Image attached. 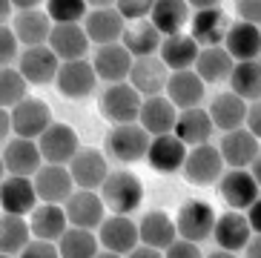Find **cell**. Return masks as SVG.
<instances>
[{
  "label": "cell",
  "instance_id": "obj_1",
  "mask_svg": "<svg viewBox=\"0 0 261 258\" xmlns=\"http://www.w3.org/2000/svg\"><path fill=\"white\" fill-rule=\"evenodd\" d=\"M192 12L190 17V35L195 40L198 49H210V46H221L224 43V35L230 29V20L224 15L221 3L215 0H195V3H187Z\"/></svg>",
  "mask_w": 261,
  "mask_h": 258
},
{
  "label": "cell",
  "instance_id": "obj_2",
  "mask_svg": "<svg viewBox=\"0 0 261 258\" xmlns=\"http://www.w3.org/2000/svg\"><path fill=\"white\" fill-rule=\"evenodd\" d=\"M100 201L107 210H112V215H129L144 201V184L138 181V175L126 169L109 172L107 181L100 184Z\"/></svg>",
  "mask_w": 261,
  "mask_h": 258
},
{
  "label": "cell",
  "instance_id": "obj_3",
  "mask_svg": "<svg viewBox=\"0 0 261 258\" xmlns=\"http://www.w3.org/2000/svg\"><path fill=\"white\" fill-rule=\"evenodd\" d=\"M9 123H12V135L23 138V141H38L52 123V112H49L46 100L26 95L17 107L9 109Z\"/></svg>",
  "mask_w": 261,
  "mask_h": 258
},
{
  "label": "cell",
  "instance_id": "obj_4",
  "mask_svg": "<svg viewBox=\"0 0 261 258\" xmlns=\"http://www.w3.org/2000/svg\"><path fill=\"white\" fill-rule=\"evenodd\" d=\"M81 29H84L89 43H98V46L121 43L123 20L115 12V3H86V17Z\"/></svg>",
  "mask_w": 261,
  "mask_h": 258
},
{
  "label": "cell",
  "instance_id": "obj_5",
  "mask_svg": "<svg viewBox=\"0 0 261 258\" xmlns=\"http://www.w3.org/2000/svg\"><path fill=\"white\" fill-rule=\"evenodd\" d=\"M175 233L181 241H190V244H201L213 236V224H215V210L207 204V201H184L181 210H178L175 218Z\"/></svg>",
  "mask_w": 261,
  "mask_h": 258
},
{
  "label": "cell",
  "instance_id": "obj_6",
  "mask_svg": "<svg viewBox=\"0 0 261 258\" xmlns=\"http://www.w3.org/2000/svg\"><path fill=\"white\" fill-rule=\"evenodd\" d=\"M141 95L132 89L126 81L123 84H112L100 92V112L107 121H112V126H123V123H138L141 112Z\"/></svg>",
  "mask_w": 261,
  "mask_h": 258
},
{
  "label": "cell",
  "instance_id": "obj_7",
  "mask_svg": "<svg viewBox=\"0 0 261 258\" xmlns=\"http://www.w3.org/2000/svg\"><path fill=\"white\" fill-rule=\"evenodd\" d=\"M35 144H38V152H40V158H43V164H55V167H66L75 158V152L81 149L77 146V132L69 123H58V121L49 123V129Z\"/></svg>",
  "mask_w": 261,
  "mask_h": 258
},
{
  "label": "cell",
  "instance_id": "obj_8",
  "mask_svg": "<svg viewBox=\"0 0 261 258\" xmlns=\"http://www.w3.org/2000/svg\"><path fill=\"white\" fill-rule=\"evenodd\" d=\"M69 169V178L77 190H86V192H95L100 190V184L107 181L109 167H107V155L100 149H92V146H81L75 152V158L66 164Z\"/></svg>",
  "mask_w": 261,
  "mask_h": 258
},
{
  "label": "cell",
  "instance_id": "obj_9",
  "mask_svg": "<svg viewBox=\"0 0 261 258\" xmlns=\"http://www.w3.org/2000/svg\"><path fill=\"white\" fill-rule=\"evenodd\" d=\"M98 247L115 255H129L138 247V224L129 215H107L98 227Z\"/></svg>",
  "mask_w": 261,
  "mask_h": 258
},
{
  "label": "cell",
  "instance_id": "obj_10",
  "mask_svg": "<svg viewBox=\"0 0 261 258\" xmlns=\"http://www.w3.org/2000/svg\"><path fill=\"white\" fill-rule=\"evenodd\" d=\"M149 146V135L138 123H123V126H112L107 135V152L109 158L121 161V164H135L146 155Z\"/></svg>",
  "mask_w": 261,
  "mask_h": 258
},
{
  "label": "cell",
  "instance_id": "obj_11",
  "mask_svg": "<svg viewBox=\"0 0 261 258\" xmlns=\"http://www.w3.org/2000/svg\"><path fill=\"white\" fill-rule=\"evenodd\" d=\"M63 215H66V224L69 227L89 229L92 233V229L100 227V221L107 218V207H103L98 192L77 190L63 201Z\"/></svg>",
  "mask_w": 261,
  "mask_h": 258
},
{
  "label": "cell",
  "instance_id": "obj_12",
  "mask_svg": "<svg viewBox=\"0 0 261 258\" xmlns=\"http://www.w3.org/2000/svg\"><path fill=\"white\" fill-rule=\"evenodd\" d=\"M55 86L63 98L69 100H84L89 98L98 86V78L92 72V63L86 61H69L58 66V75H55Z\"/></svg>",
  "mask_w": 261,
  "mask_h": 258
},
{
  "label": "cell",
  "instance_id": "obj_13",
  "mask_svg": "<svg viewBox=\"0 0 261 258\" xmlns=\"http://www.w3.org/2000/svg\"><path fill=\"white\" fill-rule=\"evenodd\" d=\"M181 169H184L190 184H198V187L215 184L224 172V161H221V155H218V146L201 144V146L187 149V158H184V167Z\"/></svg>",
  "mask_w": 261,
  "mask_h": 258
},
{
  "label": "cell",
  "instance_id": "obj_14",
  "mask_svg": "<svg viewBox=\"0 0 261 258\" xmlns=\"http://www.w3.org/2000/svg\"><path fill=\"white\" fill-rule=\"evenodd\" d=\"M58 66L61 61L52 55L49 46H32V49H23L20 58H17V72L20 78L26 81V86H43V84H52L55 75H58Z\"/></svg>",
  "mask_w": 261,
  "mask_h": 258
},
{
  "label": "cell",
  "instance_id": "obj_15",
  "mask_svg": "<svg viewBox=\"0 0 261 258\" xmlns=\"http://www.w3.org/2000/svg\"><path fill=\"white\" fill-rule=\"evenodd\" d=\"M167 78H169V69L158 61V55H152V58H138V61H132L126 84L138 92L141 98H155V95H164Z\"/></svg>",
  "mask_w": 261,
  "mask_h": 258
},
{
  "label": "cell",
  "instance_id": "obj_16",
  "mask_svg": "<svg viewBox=\"0 0 261 258\" xmlns=\"http://www.w3.org/2000/svg\"><path fill=\"white\" fill-rule=\"evenodd\" d=\"M32 187H35L38 201H43V204H58V207L75 192V184H72V178H69V169L55 167V164H43V167L35 172V178H32Z\"/></svg>",
  "mask_w": 261,
  "mask_h": 258
},
{
  "label": "cell",
  "instance_id": "obj_17",
  "mask_svg": "<svg viewBox=\"0 0 261 258\" xmlns=\"http://www.w3.org/2000/svg\"><path fill=\"white\" fill-rule=\"evenodd\" d=\"M0 158H3L6 172L15 175V178H35V172L43 167L38 144L35 141H23V138H9L3 152H0Z\"/></svg>",
  "mask_w": 261,
  "mask_h": 258
},
{
  "label": "cell",
  "instance_id": "obj_18",
  "mask_svg": "<svg viewBox=\"0 0 261 258\" xmlns=\"http://www.w3.org/2000/svg\"><path fill=\"white\" fill-rule=\"evenodd\" d=\"M221 187V198L230 204L232 213H244L250 204L258 201V181H253V175L247 169H227L218 178Z\"/></svg>",
  "mask_w": 261,
  "mask_h": 258
},
{
  "label": "cell",
  "instance_id": "obj_19",
  "mask_svg": "<svg viewBox=\"0 0 261 258\" xmlns=\"http://www.w3.org/2000/svg\"><path fill=\"white\" fill-rule=\"evenodd\" d=\"M218 155H221V161L230 169H247L261 155L258 138H253L247 129H232V132H224L221 144H218Z\"/></svg>",
  "mask_w": 261,
  "mask_h": 258
},
{
  "label": "cell",
  "instance_id": "obj_20",
  "mask_svg": "<svg viewBox=\"0 0 261 258\" xmlns=\"http://www.w3.org/2000/svg\"><path fill=\"white\" fill-rule=\"evenodd\" d=\"M89 63H92L95 78H98V81H107V84L112 86V84H123V81H126L132 58L121 43H107V46H98V49H95Z\"/></svg>",
  "mask_w": 261,
  "mask_h": 258
},
{
  "label": "cell",
  "instance_id": "obj_21",
  "mask_svg": "<svg viewBox=\"0 0 261 258\" xmlns=\"http://www.w3.org/2000/svg\"><path fill=\"white\" fill-rule=\"evenodd\" d=\"M253 236H255V233L250 229L244 213H232V210H230V213H224V215H215L213 236H210V238H215L218 250L238 255V250H244L247 241H250Z\"/></svg>",
  "mask_w": 261,
  "mask_h": 258
},
{
  "label": "cell",
  "instance_id": "obj_22",
  "mask_svg": "<svg viewBox=\"0 0 261 258\" xmlns=\"http://www.w3.org/2000/svg\"><path fill=\"white\" fill-rule=\"evenodd\" d=\"M164 98L178 109H198V104L204 100V84L198 81V75L192 69H184V72H169L167 86H164Z\"/></svg>",
  "mask_w": 261,
  "mask_h": 258
},
{
  "label": "cell",
  "instance_id": "obj_23",
  "mask_svg": "<svg viewBox=\"0 0 261 258\" xmlns=\"http://www.w3.org/2000/svg\"><path fill=\"white\" fill-rule=\"evenodd\" d=\"M221 49L232 58V63L255 61L261 55V29L258 26H250V23H241V20L230 23Z\"/></svg>",
  "mask_w": 261,
  "mask_h": 258
},
{
  "label": "cell",
  "instance_id": "obj_24",
  "mask_svg": "<svg viewBox=\"0 0 261 258\" xmlns=\"http://www.w3.org/2000/svg\"><path fill=\"white\" fill-rule=\"evenodd\" d=\"M178 109L169 104L164 95H155V98H144L141 100V112H138V126L144 129L149 138L158 135H172V126H175Z\"/></svg>",
  "mask_w": 261,
  "mask_h": 258
},
{
  "label": "cell",
  "instance_id": "obj_25",
  "mask_svg": "<svg viewBox=\"0 0 261 258\" xmlns=\"http://www.w3.org/2000/svg\"><path fill=\"white\" fill-rule=\"evenodd\" d=\"M35 207H38V195H35L32 178H15V175H9V178L0 181V210H3V215L23 218Z\"/></svg>",
  "mask_w": 261,
  "mask_h": 258
},
{
  "label": "cell",
  "instance_id": "obj_26",
  "mask_svg": "<svg viewBox=\"0 0 261 258\" xmlns=\"http://www.w3.org/2000/svg\"><path fill=\"white\" fill-rule=\"evenodd\" d=\"M144 158L155 172L172 175V172H178V169L184 167L187 146L181 144L175 135H158V138H149V146H146Z\"/></svg>",
  "mask_w": 261,
  "mask_h": 258
},
{
  "label": "cell",
  "instance_id": "obj_27",
  "mask_svg": "<svg viewBox=\"0 0 261 258\" xmlns=\"http://www.w3.org/2000/svg\"><path fill=\"white\" fill-rule=\"evenodd\" d=\"M213 121H210L207 109H184V112H178L175 118V126H172V135L187 146H201V144H210V138H213Z\"/></svg>",
  "mask_w": 261,
  "mask_h": 258
},
{
  "label": "cell",
  "instance_id": "obj_28",
  "mask_svg": "<svg viewBox=\"0 0 261 258\" xmlns=\"http://www.w3.org/2000/svg\"><path fill=\"white\" fill-rule=\"evenodd\" d=\"M12 32L20 46L32 49V46H46L49 32H52V20L46 17L43 6L32 9V12H15L12 15Z\"/></svg>",
  "mask_w": 261,
  "mask_h": 258
},
{
  "label": "cell",
  "instance_id": "obj_29",
  "mask_svg": "<svg viewBox=\"0 0 261 258\" xmlns=\"http://www.w3.org/2000/svg\"><path fill=\"white\" fill-rule=\"evenodd\" d=\"M46 46L52 49V55L61 63L84 61L86 52H89V40H86L81 26H52Z\"/></svg>",
  "mask_w": 261,
  "mask_h": 258
},
{
  "label": "cell",
  "instance_id": "obj_30",
  "mask_svg": "<svg viewBox=\"0 0 261 258\" xmlns=\"http://www.w3.org/2000/svg\"><path fill=\"white\" fill-rule=\"evenodd\" d=\"M175 238H178L175 221L169 218L167 213H161V210L144 213V218H141V224H138V244L161 252V250H167Z\"/></svg>",
  "mask_w": 261,
  "mask_h": 258
},
{
  "label": "cell",
  "instance_id": "obj_31",
  "mask_svg": "<svg viewBox=\"0 0 261 258\" xmlns=\"http://www.w3.org/2000/svg\"><path fill=\"white\" fill-rule=\"evenodd\" d=\"M195 58H198V46H195V40H192L187 32H178V35L161 38V46H158V61H161L169 72H184V69H192Z\"/></svg>",
  "mask_w": 261,
  "mask_h": 258
},
{
  "label": "cell",
  "instance_id": "obj_32",
  "mask_svg": "<svg viewBox=\"0 0 261 258\" xmlns=\"http://www.w3.org/2000/svg\"><path fill=\"white\" fill-rule=\"evenodd\" d=\"M29 215H32L29 218V233L38 238V241L55 244L66 229H69L66 215H63V207H58V204H38Z\"/></svg>",
  "mask_w": 261,
  "mask_h": 258
},
{
  "label": "cell",
  "instance_id": "obj_33",
  "mask_svg": "<svg viewBox=\"0 0 261 258\" xmlns=\"http://www.w3.org/2000/svg\"><path fill=\"white\" fill-rule=\"evenodd\" d=\"M146 20L152 23L161 38H169V35L184 32V26L190 23V6L184 0H161V3H152Z\"/></svg>",
  "mask_w": 261,
  "mask_h": 258
},
{
  "label": "cell",
  "instance_id": "obj_34",
  "mask_svg": "<svg viewBox=\"0 0 261 258\" xmlns=\"http://www.w3.org/2000/svg\"><path fill=\"white\" fill-rule=\"evenodd\" d=\"M244 112H247V104L241 98H236L232 92H218L210 100V109H207L213 129H221V132H232V129L244 126Z\"/></svg>",
  "mask_w": 261,
  "mask_h": 258
},
{
  "label": "cell",
  "instance_id": "obj_35",
  "mask_svg": "<svg viewBox=\"0 0 261 258\" xmlns=\"http://www.w3.org/2000/svg\"><path fill=\"white\" fill-rule=\"evenodd\" d=\"M121 46L129 52L132 61H138V58H152V55H158L161 35L155 32V26H152L149 20H138V23L123 26Z\"/></svg>",
  "mask_w": 261,
  "mask_h": 258
},
{
  "label": "cell",
  "instance_id": "obj_36",
  "mask_svg": "<svg viewBox=\"0 0 261 258\" xmlns=\"http://www.w3.org/2000/svg\"><path fill=\"white\" fill-rule=\"evenodd\" d=\"M192 72L198 75L204 86L207 84H221L232 72V58L224 52L221 46H210V49H198V58L192 63Z\"/></svg>",
  "mask_w": 261,
  "mask_h": 258
},
{
  "label": "cell",
  "instance_id": "obj_37",
  "mask_svg": "<svg viewBox=\"0 0 261 258\" xmlns=\"http://www.w3.org/2000/svg\"><path fill=\"white\" fill-rule=\"evenodd\" d=\"M230 92L236 98H241L244 104H255L261 98V66L258 61H247V63H232L230 72Z\"/></svg>",
  "mask_w": 261,
  "mask_h": 258
},
{
  "label": "cell",
  "instance_id": "obj_38",
  "mask_svg": "<svg viewBox=\"0 0 261 258\" xmlns=\"http://www.w3.org/2000/svg\"><path fill=\"white\" fill-rule=\"evenodd\" d=\"M32 241L29 221L17 218V215H3L0 213V252L3 255H20L26 244Z\"/></svg>",
  "mask_w": 261,
  "mask_h": 258
},
{
  "label": "cell",
  "instance_id": "obj_39",
  "mask_svg": "<svg viewBox=\"0 0 261 258\" xmlns=\"http://www.w3.org/2000/svg\"><path fill=\"white\" fill-rule=\"evenodd\" d=\"M58 255L61 258H95L98 255V238L95 233L89 229H77V227H69L58 238Z\"/></svg>",
  "mask_w": 261,
  "mask_h": 258
},
{
  "label": "cell",
  "instance_id": "obj_40",
  "mask_svg": "<svg viewBox=\"0 0 261 258\" xmlns=\"http://www.w3.org/2000/svg\"><path fill=\"white\" fill-rule=\"evenodd\" d=\"M43 12L52 20V26H81L86 17V3L84 0H52L43 3Z\"/></svg>",
  "mask_w": 261,
  "mask_h": 258
},
{
  "label": "cell",
  "instance_id": "obj_41",
  "mask_svg": "<svg viewBox=\"0 0 261 258\" xmlns=\"http://www.w3.org/2000/svg\"><path fill=\"white\" fill-rule=\"evenodd\" d=\"M26 81L20 78V72H17L15 66H3L0 69V109H12L17 107L20 100L26 98Z\"/></svg>",
  "mask_w": 261,
  "mask_h": 258
},
{
  "label": "cell",
  "instance_id": "obj_42",
  "mask_svg": "<svg viewBox=\"0 0 261 258\" xmlns=\"http://www.w3.org/2000/svg\"><path fill=\"white\" fill-rule=\"evenodd\" d=\"M17 58H20V43H17L15 32L9 26H0V69L15 66Z\"/></svg>",
  "mask_w": 261,
  "mask_h": 258
},
{
  "label": "cell",
  "instance_id": "obj_43",
  "mask_svg": "<svg viewBox=\"0 0 261 258\" xmlns=\"http://www.w3.org/2000/svg\"><path fill=\"white\" fill-rule=\"evenodd\" d=\"M149 9L152 3H132V0H123V3H115V12L121 15V20L126 23H138V20H146L149 17Z\"/></svg>",
  "mask_w": 261,
  "mask_h": 258
},
{
  "label": "cell",
  "instance_id": "obj_44",
  "mask_svg": "<svg viewBox=\"0 0 261 258\" xmlns=\"http://www.w3.org/2000/svg\"><path fill=\"white\" fill-rule=\"evenodd\" d=\"M17 258H61V255H58V247H55V244L32 238L23 250H20V255H17Z\"/></svg>",
  "mask_w": 261,
  "mask_h": 258
},
{
  "label": "cell",
  "instance_id": "obj_45",
  "mask_svg": "<svg viewBox=\"0 0 261 258\" xmlns=\"http://www.w3.org/2000/svg\"><path fill=\"white\" fill-rule=\"evenodd\" d=\"M164 258H204V252H201L198 244H190V241H181V238H175V241L167 247Z\"/></svg>",
  "mask_w": 261,
  "mask_h": 258
},
{
  "label": "cell",
  "instance_id": "obj_46",
  "mask_svg": "<svg viewBox=\"0 0 261 258\" xmlns=\"http://www.w3.org/2000/svg\"><path fill=\"white\" fill-rule=\"evenodd\" d=\"M253 138L261 135V104L255 100V104H247V112H244V126Z\"/></svg>",
  "mask_w": 261,
  "mask_h": 258
},
{
  "label": "cell",
  "instance_id": "obj_47",
  "mask_svg": "<svg viewBox=\"0 0 261 258\" xmlns=\"http://www.w3.org/2000/svg\"><path fill=\"white\" fill-rule=\"evenodd\" d=\"M238 20L250 23V26H258V20H261V3H238Z\"/></svg>",
  "mask_w": 261,
  "mask_h": 258
},
{
  "label": "cell",
  "instance_id": "obj_48",
  "mask_svg": "<svg viewBox=\"0 0 261 258\" xmlns=\"http://www.w3.org/2000/svg\"><path fill=\"white\" fill-rule=\"evenodd\" d=\"M244 258H261V236H253L244 247Z\"/></svg>",
  "mask_w": 261,
  "mask_h": 258
},
{
  "label": "cell",
  "instance_id": "obj_49",
  "mask_svg": "<svg viewBox=\"0 0 261 258\" xmlns=\"http://www.w3.org/2000/svg\"><path fill=\"white\" fill-rule=\"evenodd\" d=\"M9 132H12L9 112H6V109H0V144H3V141H9Z\"/></svg>",
  "mask_w": 261,
  "mask_h": 258
},
{
  "label": "cell",
  "instance_id": "obj_50",
  "mask_svg": "<svg viewBox=\"0 0 261 258\" xmlns=\"http://www.w3.org/2000/svg\"><path fill=\"white\" fill-rule=\"evenodd\" d=\"M126 258H164L158 250H149V247H135Z\"/></svg>",
  "mask_w": 261,
  "mask_h": 258
},
{
  "label": "cell",
  "instance_id": "obj_51",
  "mask_svg": "<svg viewBox=\"0 0 261 258\" xmlns=\"http://www.w3.org/2000/svg\"><path fill=\"white\" fill-rule=\"evenodd\" d=\"M12 3L9 0H0V26H9V20H12Z\"/></svg>",
  "mask_w": 261,
  "mask_h": 258
},
{
  "label": "cell",
  "instance_id": "obj_52",
  "mask_svg": "<svg viewBox=\"0 0 261 258\" xmlns=\"http://www.w3.org/2000/svg\"><path fill=\"white\" fill-rule=\"evenodd\" d=\"M43 3L38 0H20V3H12V12H32V9H40Z\"/></svg>",
  "mask_w": 261,
  "mask_h": 258
},
{
  "label": "cell",
  "instance_id": "obj_53",
  "mask_svg": "<svg viewBox=\"0 0 261 258\" xmlns=\"http://www.w3.org/2000/svg\"><path fill=\"white\" fill-rule=\"evenodd\" d=\"M204 258H238V255H232V252H224V250H213L210 255H204Z\"/></svg>",
  "mask_w": 261,
  "mask_h": 258
},
{
  "label": "cell",
  "instance_id": "obj_54",
  "mask_svg": "<svg viewBox=\"0 0 261 258\" xmlns=\"http://www.w3.org/2000/svg\"><path fill=\"white\" fill-rule=\"evenodd\" d=\"M95 258H123V255H115V252H107V250H98Z\"/></svg>",
  "mask_w": 261,
  "mask_h": 258
},
{
  "label": "cell",
  "instance_id": "obj_55",
  "mask_svg": "<svg viewBox=\"0 0 261 258\" xmlns=\"http://www.w3.org/2000/svg\"><path fill=\"white\" fill-rule=\"evenodd\" d=\"M6 178V167H3V158H0V181Z\"/></svg>",
  "mask_w": 261,
  "mask_h": 258
},
{
  "label": "cell",
  "instance_id": "obj_56",
  "mask_svg": "<svg viewBox=\"0 0 261 258\" xmlns=\"http://www.w3.org/2000/svg\"><path fill=\"white\" fill-rule=\"evenodd\" d=\"M0 258H12V255H3V252H0Z\"/></svg>",
  "mask_w": 261,
  "mask_h": 258
}]
</instances>
